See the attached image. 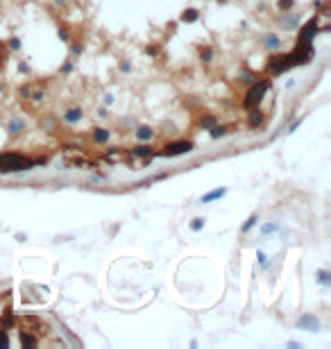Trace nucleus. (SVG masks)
<instances>
[{"instance_id": "8", "label": "nucleus", "mask_w": 331, "mask_h": 349, "mask_svg": "<svg viewBox=\"0 0 331 349\" xmlns=\"http://www.w3.org/2000/svg\"><path fill=\"white\" fill-rule=\"evenodd\" d=\"M20 345H25V347H36V338H32L28 331H20Z\"/></svg>"}, {"instance_id": "18", "label": "nucleus", "mask_w": 331, "mask_h": 349, "mask_svg": "<svg viewBox=\"0 0 331 349\" xmlns=\"http://www.w3.org/2000/svg\"><path fill=\"white\" fill-rule=\"evenodd\" d=\"M7 345H9V336H7V331L0 329V349H5Z\"/></svg>"}, {"instance_id": "22", "label": "nucleus", "mask_w": 331, "mask_h": 349, "mask_svg": "<svg viewBox=\"0 0 331 349\" xmlns=\"http://www.w3.org/2000/svg\"><path fill=\"white\" fill-rule=\"evenodd\" d=\"M299 324H311V326H315V329H318V322L311 320V317H304V320L299 322Z\"/></svg>"}, {"instance_id": "2", "label": "nucleus", "mask_w": 331, "mask_h": 349, "mask_svg": "<svg viewBox=\"0 0 331 349\" xmlns=\"http://www.w3.org/2000/svg\"><path fill=\"white\" fill-rule=\"evenodd\" d=\"M266 91H268V82H259V84H254V86H252L250 91H248V95H245L243 107H245V109H254V107H259L261 100H263V95H266Z\"/></svg>"}, {"instance_id": "3", "label": "nucleus", "mask_w": 331, "mask_h": 349, "mask_svg": "<svg viewBox=\"0 0 331 349\" xmlns=\"http://www.w3.org/2000/svg\"><path fill=\"white\" fill-rule=\"evenodd\" d=\"M293 63H291V57L288 55H272L270 61H268V73H272V75H279V73L288 71Z\"/></svg>"}, {"instance_id": "17", "label": "nucleus", "mask_w": 331, "mask_h": 349, "mask_svg": "<svg viewBox=\"0 0 331 349\" xmlns=\"http://www.w3.org/2000/svg\"><path fill=\"white\" fill-rule=\"evenodd\" d=\"M266 46L268 48H279V39H277V36H266Z\"/></svg>"}, {"instance_id": "9", "label": "nucleus", "mask_w": 331, "mask_h": 349, "mask_svg": "<svg viewBox=\"0 0 331 349\" xmlns=\"http://www.w3.org/2000/svg\"><path fill=\"white\" fill-rule=\"evenodd\" d=\"M223 195H225V188H218V190H213V193L204 195L202 202H211V200H218V198H223Z\"/></svg>"}, {"instance_id": "6", "label": "nucleus", "mask_w": 331, "mask_h": 349, "mask_svg": "<svg viewBox=\"0 0 331 349\" xmlns=\"http://www.w3.org/2000/svg\"><path fill=\"white\" fill-rule=\"evenodd\" d=\"M315 34H318V20L311 18L302 30H299V43L297 46H308Z\"/></svg>"}, {"instance_id": "20", "label": "nucleus", "mask_w": 331, "mask_h": 349, "mask_svg": "<svg viewBox=\"0 0 331 349\" xmlns=\"http://www.w3.org/2000/svg\"><path fill=\"white\" fill-rule=\"evenodd\" d=\"M220 134H225V127H213V129H211V136H213V139H218Z\"/></svg>"}, {"instance_id": "23", "label": "nucleus", "mask_w": 331, "mask_h": 349, "mask_svg": "<svg viewBox=\"0 0 331 349\" xmlns=\"http://www.w3.org/2000/svg\"><path fill=\"white\" fill-rule=\"evenodd\" d=\"M254 222H256V215H252V218H250L248 222H245V227H243V231H248V229H250V227H252V225H254Z\"/></svg>"}, {"instance_id": "13", "label": "nucleus", "mask_w": 331, "mask_h": 349, "mask_svg": "<svg viewBox=\"0 0 331 349\" xmlns=\"http://www.w3.org/2000/svg\"><path fill=\"white\" fill-rule=\"evenodd\" d=\"M5 61H7V48H5V43L0 41V71L5 68Z\"/></svg>"}, {"instance_id": "10", "label": "nucleus", "mask_w": 331, "mask_h": 349, "mask_svg": "<svg viewBox=\"0 0 331 349\" xmlns=\"http://www.w3.org/2000/svg\"><path fill=\"white\" fill-rule=\"evenodd\" d=\"M134 155L136 157H152V150L148 145H139V147H134Z\"/></svg>"}, {"instance_id": "21", "label": "nucleus", "mask_w": 331, "mask_h": 349, "mask_svg": "<svg viewBox=\"0 0 331 349\" xmlns=\"http://www.w3.org/2000/svg\"><path fill=\"white\" fill-rule=\"evenodd\" d=\"M200 55H202V59H204V61H211V50H209V48H204V50L200 52Z\"/></svg>"}, {"instance_id": "12", "label": "nucleus", "mask_w": 331, "mask_h": 349, "mask_svg": "<svg viewBox=\"0 0 331 349\" xmlns=\"http://www.w3.org/2000/svg\"><path fill=\"white\" fill-rule=\"evenodd\" d=\"M93 139H96L98 143H104V141L109 139V134L104 129H96V132H93Z\"/></svg>"}, {"instance_id": "7", "label": "nucleus", "mask_w": 331, "mask_h": 349, "mask_svg": "<svg viewBox=\"0 0 331 349\" xmlns=\"http://www.w3.org/2000/svg\"><path fill=\"white\" fill-rule=\"evenodd\" d=\"M261 123H263V114H261L259 107H254L250 111V116H248V125L250 127H259Z\"/></svg>"}, {"instance_id": "15", "label": "nucleus", "mask_w": 331, "mask_h": 349, "mask_svg": "<svg viewBox=\"0 0 331 349\" xmlns=\"http://www.w3.org/2000/svg\"><path fill=\"white\" fill-rule=\"evenodd\" d=\"M82 118V111L80 109H71V111H68V116H66V120H71V123H73V120H80Z\"/></svg>"}, {"instance_id": "14", "label": "nucleus", "mask_w": 331, "mask_h": 349, "mask_svg": "<svg viewBox=\"0 0 331 349\" xmlns=\"http://www.w3.org/2000/svg\"><path fill=\"white\" fill-rule=\"evenodd\" d=\"M139 139H141V141L152 139V129H150V127H141V129H139Z\"/></svg>"}, {"instance_id": "26", "label": "nucleus", "mask_w": 331, "mask_h": 349, "mask_svg": "<svg viewBox=\"0 0 331 349\" xmlns=\"http://www.w3.org/2000/svg\"><path fill=\"white\" fill-rule=\"evenodd\" d=\"M202 222L204 220H195V222H193V229H200V227H202Z\"/></svg>"}, {"instance_id": "5", "label": "nucleus", "mask_w": 331, "mask_h": 349, "mask_svg": "<svg viewBox=\"0 0 331 349\" xmlns=\"http://www.w3.org/2000/svg\"><path fill=\"white\" fill-rule=\"evenodd\" d=\"M288 57H291V63H293V66H299V63H306V61L313 57V48H311V43H308V46H297L295 50H293Z\"/></svg>"}, {"instance_id": "24", "label": "nucleus", "mask_w": 331, "mask_h": 349, "mask_svg": "<svg viewBox=\"0 0 331 349\" xmlns=\"http://www.w3.org/2000/svg\"><path fill=\"white\" fill-rule=\"evenodd\" d=\"M20 127H23L20 123H12V127H9V129H12V134H18V129H20Z\"/></svg>"}, {"instance_id": "1", "label": "nucleus", "mask_w": 331, "mask_h": 349, "mask_svg": "<svg viewBox=\"0 0 331 349\" xmlns=\"http://www.w3.org/2000/svg\"><path fill=\"white\" fill-rule=\"evenodd\" d=\"M34 166L32 159L16 155V152H0V172H20Z\"/></svg>"}, {"instance_id": "25", "label": "nucleus", "mask_w": 331, "mask_h": 349, "mask_svg": "<svg viewBox=\"0 0 331 349\" xmlns=\"http://www.w3.org/2000/svg\"><path fill=\"white\" fill-rule=\"evenodd\" d=\"M202 125H213V118H211V116H207V118H202Z\"/></svg>"}, {"instance_id": "19", "label": "nucleus", "mask_w": 331, "mask_h": 349, "mask_svg": "<svg viewBox=\"0 0 331 349\" xmlns=\"http://www.w3.org/2000/svg\"><path fill=\"white\" fill-rule=\"evenodd\" d=\"M291 7H293V0H279V9H283V12H288Z\"/></svg>"}, {"instance_id": "11", "label": "nucleus", "mask_w": 331, "mask_h": 349, "mask_svg": "<svg viewBox=\"0 0 331 349\" xmlns=\"http://www.w3.org/2000/svg\"><path fill=\"white\" fill-rule=\"evenodd\" d=\"M182 20H188V23H191V20H197V12L195 9H186V12L182 14Z\"/></svg>"}, {"instance_id": "4", "label": "nucleus", "mask_w": 331, "mask_h": 349, "mask_svg": "<svg viewBox=\"0 0 331 349\" xmlns=\"http://www.w3.org/2000/svg\"><path fill=\"white\" fill-rule=\"evenodd\" d=\"M193 150V143L191 141H175V143H168V145L161 150L164 157H177L184 155V152H191Z\"/></svg>"}, {"instance_id": "16", "label": "nucleus", "mask_w": 331, "mask_h": 349, "mask_svg": "<svg viewBox=\"0 0 331 349\" xmlns=\"http://www.w3.org/2000/svg\"><path fill=\"white\" fill-rule=\"evenodd\" d=\"M281 23H283V28L293 30V28H295V25H297V18H293V16H286V18H283Z\"/></svg>"}]
</instances>
